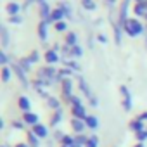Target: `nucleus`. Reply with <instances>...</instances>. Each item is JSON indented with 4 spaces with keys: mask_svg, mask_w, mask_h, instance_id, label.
<instances>
[{
    "mask_svg": "<svg viewBox=\"0 0 147 147\" xmlns=\"http://www.w3.org/2000/svg\"><path fill=\"white\" fill-rule=\"evenodd\" d=\"M123 31L128 36H138L145 31V26L138 21V19H128V23L123 26Z\"/></svg>",
    "mask_w": 147,
    "mask_h": 147,
    "instance_id": "f257e3e1",
    "label": "nucleus"
},
{
    "mask_svg": "<svg viewBox=\"0 0 147 147\" xmlns=\"http://www.w3.org/2000/svg\"><path fill=\"white\" fill-rule=\"evenodd\" d=\"M109 21H111L113 31H114V43L121 45V42H123V28H121V24L118 21V16H114V9L109 11Z\"/></svg>",
    "mask_w": 147,
    "mask_h": 147,
    "instance_id": "f03ea898",
    "label": "nucleus"
},
{
    "mask_svg": "<svg viewBox=\"0 0 147 147\" xmlns=\"http://www.w3.org/2000/svg\"><path fill=\"white\" fill-rule=\"evenodd\" d=\"M11 67H12V73L16 75V78L19 80V83L23 85V88H30L31 83H30V80H28V73L19 66V62H12Z\"/></svg>",
    "mask_w": 147,
    "mask_h": 147,
    "instance_id": "7ed1b4c3",
    "label": "nucleus"
},
{
    "mask_svg": "<svg viewBox=\"0 0 147 147\" xmlns=\"http://www.w3.org/2000/svg\"><path fill=\"white\" fill-rule=\"evenodd\" d=\"M130 4L131 0H121L119 4V11H118V21L121 24V28L128 23V12H130Z\"/></svg>",
    "mask_w": 147,
    "mask_h": 147,
    "instance_id": "20e7f679",
    "label": "nucleus"
},
{
    "mask_svg": "<svg viewBox=\"0 0 147 147\" xmlns=\"http://www.w3.org/2000/svg\"><path fill=\"white\" fill-rule=\"evenodd\" d=\"M119 94H121V97H123V102H121L123 109H125L126 113H130L131 107H133V102H131V94H130L128 87H126V85H121V87H119Z\"/></svg>",
    "mask_w": 147,
    "mask_h": 147,
    "instance_id": "39448f33",
    "label": "nucleus"
},
{
    "mask_svg": "<svg viewBox=\"0 0 147 147\" xmlns=\"http://www.w3.org/2000/svg\"><path fill=\"white\" fill-rule=\"evenodd\" d=\"M61 90H62V97L66 102H69V99L73 97V82L71 78H64L61 83Z\"/></svg>",
    "mask_w": 147,
    "mask_h": 147,
    "instance_id": "423d86ee",
    "label": "nucleus"
},
{
    "mask_svg": "<svg viewBox=\"0 0 147 147\" xmlns=\"http://www.w3.org/2000/svg\"><path fill=\"white\" fill-rule=\"evenodd\" d=\"M78 87H80V92L90 100L92 97H94V92H92V88H90V85L87 83V80L82 76V75H78Z\"/></svg>",
    "mask_w": 147,
    "mask_h": 147,
    "instance_id": "0eeeda50",
    "label": "nucleus"
},
{
    "mask_svg": "<svg viewBox=\"0 0 147 147\" xmlns=\"http://www.w3.org/2000/svg\"><path fill=\"white\" fill-rule=\"evenodd\" d=\"M43 57H45V62H47L49 66H54V64H57L59 61H62V57L59 55V52H55L54 49H49Z\"/></svg>",
    "mask_w": 147,
    "mask_h": 147,
    "instance_id": "6e6552de",
    "label": "nucleus"
},
{
    "mask_svg": "<svg viewBox=\"0 0 147 147\" xmlns=\"http://www.w3.org/2000/svg\"><path fill=\"white\" fill-rule=\"evenodd\" d=\"M24 123H26V126H35V125H38L40 123V118H38V114L36 113H31V111H28V113H23V118H21Z\"/></svg>",
    "mask_w": 147,
    "mask_h": 147,
    "instance_id": "1a4fd4ad",
    "label": "nucleus"
},
{
    "mask_svg": "<svg viewBox=\"0 0 147 147\" xmlns=\"http://www.w3.org/2000/svg\"><path fill=\"white\" fill-rule=\"evenodd\" d=\"M49 24H50V23L42 21V19H40V23H38V38H40L42 43H45L47 38H49Z\"/></svg>",
    "mask_w": 147,
    "mask_h": 147,
    "instance_id": "9d476101",
    "label": "nucleus"
},
{
    "mask_svg": "<svg viewBox=\"0 0 147 147\" xmlns=\"http://www.w3.org/2000/svg\"><path fill=\"white\" fill-rule=\"evenodd\" d=\"M71 116L85 121V119H87V116H88V114H87V107H85L83 104H82V106H73V107H71Z\"/></svg>",
    "mask_w": 147,
    "mask_h": 147,
    "instance_id": "9b49d317",
    "label": "nucleus"
},
{
    "mask_svg": "<svg viewBox=\"0 0 147 147\" xmlns=\"http://www.w3.org/2000/svg\"><path fill=\"white\" fill-rule=\"evenodd\" d=\"M31 131L38 137V138H47L49 137V126L47 125H43V123H38V125H35L33 128H31Z\"/></svg>",
    "mask_w": 147,
    "mask_h": 147,
    "instance_id": "f8f14e48",
    "label": "nucleus"
},
{
    "mask_svg": "<svg viewBox=\"0 0 147 147\" xmlns=\"http://www.w3.org/2000/svg\"><path fill=\"white\" fill-rule=\"evenodd\" d=\"M71 128L75 130L76 135H78V133H83L85 130H88L87 125H85V121H83V119H78V118H71Z\"/></svg>",
    "mask_w": 147,
    "mask_h": 147,
    "instance_id": "ddd939ff",
    "label": "nucleus"
},
{
    "mask_svg": "<svg viewBox=\"0 0 147 147\" xmlns=\"http://www.w3.org/2000/svg\"><path fill=\"white\" fill-rule=\"evenodd\" d=\"M133 14L137 16V19L138 18H145V14H147V2H145V0H144V2H137L133 5Z\"/></svg>",
    "mask_w": 147,
    "mask_h": 147,
    "instance_id": "4468645a",
    "label": "nucleus"
},
{
    "mask_svg": "<svg viewBox=\"0 0 147 147\" xmlns=\"http://www.w3.org/2000/svg\"><path fill=\"white\" fill-rule=\"evenodd\" d=\"M50 16H52V9H50V5H49L47 2L40 4V19L50 23Z\"/></svg>",
    "mask_w": 147,
    "mask_h": 147,
    "instance_id": "2eb2a0df",
    "label": "nucleus"
},
{
    "mask_svg": "<svg viewBox=\"0 0 147 147\" xmlns=\"http://www.w3.org/2000/svg\"><path fill=\"white\" fill-rule=\"evenodd\" d=\"M0 42H2V47L4 49H7L9 43H11V35H9V30H7L5 24L0 26Z\"/></svg>",
    "mask_w": 147,
    "mask_h": 147,
    "instance_id": "dca6fc26",
    "label": "nucleus"
},
{
    "mask_svg": "<svg viewBox=\"0 0 147 147\" xmlns=\"http://www.w3.org/2000/svg\"><path fill=\"white\" fill-rule=\"evenodd\" d=\"M128 128L133 131V133H138V131H142V130H145L147 126H145V123L144 121H140L138 118H133L130 123H128Z\"/></svg>",
    "mask_w": 147,
    "mask_h": 147,
    "instance_id": "f3484780",
    "label": "nucleus"
},
{
    "mask_svg": "<svg viewBox=\"0 0 147 147\" xmlns=\"http://www.w3.org/2000/svg\"><path fill=\"white\" fill-rule=\"evenodd\" d=\"M18 107H19L23 113H28V111H31V100H30L26 95H21V97L18 99Z\"/></svg>",
    "mask_w": 147,
    "mask_h": 147,
    "instance_id": "a211bd4d",
    "label": "nucleus"
},
{
    "mask_svg": "<svg viewBox=\"0 0 147 147\" xmlns=\"http://www.w3.org/2000/svg\"><path fill=\"white\" fill-rule=\"evenodd\" d=\"M5 11L9 12V16H19V12L23 11V7L18 2H9L7 7H5Z\"/></svg>",
    "mask_w": 147,
    "mask_h": 147,
    "instance_id": "6ab92c4d",
    "label": "nucleus"
},
{
    "mask_svg": "<svg viewBox=\"0 0 147 147\" xmlns=\"http://www.w3.org/2000/svg\"><path fill=\"white\" fill-rule=\"evenodd\" d=\"M59 21H64V12H62V9L61 7H55V9H52V16H50V23H59Z\"/></svg>",
    "mask_w": 147,
    "mask_h": 147,
    "instance_id": "aec40b11",
    "label": "nucleus"
},
{
    "mask_svg": "<svg viewBox=\"0 0 147 147\" xmlns=\"http://www.w3.org/2000/svg\"><path fill=\"white\" fill-rule=\"evenodd\" d=\"M85 125H87L88 130H99V119H97V116L88 114L87 119H85Z\"/></svg>",
    "mask_w": 147,
    "mask_h": 147,
    "instance_id": "412c9836",
    "label": "nucleus"
},
{
    "mask_svg": "<svg viewBox=\"0 0 147 147\" xmlns=\"http://www.w3.org/2000/svg\"><path fill=\"white\" fill-rule=\"evenodd\" d=\"M61 121H62V109H57V111H54V114H52V118H50V123H49V125H50L52 128H55Z\"/></svg>",
    "mask_w": 147,
    "mask_h": 147,
    "instance_id": "4be33fe9",
    "label": "nucleus"
},
{
    "mask_svg": "<svg viewBox=\"0 0 147 147\" xmlns=\"http://www.w3.org/2000/svg\"><path fill=\"white\" fill-rule=\"evenodd\" d=\"M2 82L4 83H9L11 82V78H12V67L11 66H2Z\"/></svg>",
    "mask_w": 147,
    "mask_h": 147,
    "instance_id": "5701e85b",
    "label": "nucleus"
},
{
    "mask_svg": "<svg viewBox=\"0 0 147 147\" xmlns=\"http://www.w3.org/2000/svg\"><path fill=\"white\" fill-rule=\"evenodd\" d=\"M40 142H42V138H38V137L30 130V131H28V142H26V144H28L30 147H40Z\"/></svg>",
    "mask_w": 147,
    "mask_h": 147,
    "instance_id": "b1692460",
    "label": "nucleus"
},
{
    "mask_svg": "<svg viewBox=\"0 0 147 147\" xmlns=\"http://www.w3.org/2000/svg\"><path fill=\"white\" fill-rule=\"evenodd\" d=\"M59 7L62 9V12H64V18H73V5L69 4V2H61L59 4Z\"/></svg>",
    "mask_w": 147,
    "mask_h": 147,
    "instance_id": "393cba45",
    "label": "nucleus"
},
{
    "mask_svg": "<svg viewBox=\"0 0 147 147\" xmlns=\"http://www.w3.org/2000/svg\"><path fill=\"white\" fill-rule=\"evenodd\" d=\"M66 45H69V47L78 45V35H76L75 31H69V33L66 35Z\"/></svg>",
    "mask_w": 147,
    "mask_h": 147,
    "instance_id": "a878e982",
    "label": "nucleus"
},
{
    "mask_svg": "<svg viewBox=\"0 0 147 147\" xmlns=\"http://www.w3.org/2000/svg\"><path fill=\"white\" fill-rule=\"evenodd\" d=\"M64 62V66L66 67H69V69H73L75 73H80L82 71V66L78 64V61H73V59H67V61H62Z\"/></svg>",
    "mask_w": 147,
    "mask_h": 147,
    "instance_id": "bb28decb",
    "label": "nucleus"
},
{
    "mask_svg": "<svg viewBox=\"0 0 147 147\" xmlns=\"http://www.w3.org/2000/svg\"><path fill=\"white\" fill-rule=\"evenodd\" d=\"M47 106H49L50 109H54V111H57V109H61V100H59L57 97H54V95H50V97L47 99Z\"/></svg>",
    "mask_w": 147,
    "mask_h": 147,
    "instance_id": "cd10ccee",
    "label": "nucleus"
},
{
    "mask_svg": "<svg viewBox=\"0 0 147 147\" xmlns=\"http://www.w3.org/2000/svg\"><path fill=\"white\" fill-rule=\"evenodd\" d=\"M82 7L85 9V11H95L97 9V4L94 2V0H82Z\"/></svg>",
    "mask_w": 147,
    "mask_h": 147,
    "instance_id": "c85d7f7f",
    "label": "nucleus"
},
{
    "mask_svg": "<svg viewBox=\"0 0 147 147\" xmlns=\"http://www.w3.org/2000/svg\"><path fill=\"white\" fill-rule=\"evenodd\" d=\"M18 62H19V66H21L26 73H30V71H31V61H30L28 57H23V59H19Z\"/></svg>",
    "mask_w": 147,
    "mask_h": 147,
    "instance_id": "c756f323",
    "label": "nucleus"
},
{
    "mask_svg": "<svg viewBox=\"0 0 147 147\" xmlns=\"http://www.w3.org/2000/svg\"><path fill=\"white\" fill-rule=\"evenodd\" d=\"M73 73H75L73 69H69V67H66V66H64V67H61V69H59V76H61L62 80H64V78H71V76H73Z\"/></svg>",
    "mask_w": 147,
    "mask_h": 147,
    "instance_id": "7c9ffc66",
    "label": "nucleus"
},
{
    "mask_svg": "<svg viewBox=\"0 0 147 147\" xmlns=\"http://www.w3.org/2000/svg\"><path fill=\"white\" fill-rule=\"evenodd\" d=\"M75 140H76V144H78L80 147H85V145H87V142H88V137H87V135H83V133H78V135L75 137Z\"/></svg>",
    "mask_w": 147,
    "mask_h": 147,
    "instance_id": "2f4dec72",
    "label": "nucleus"
},
{
    "mask_svg": "<svg viewBox=\"0 0 147 147\" xmlns=\"http://www.w3.org/2000/svg\"><path fill=\"white\" fill-rule=\"evenodd\" d=\"M99 144H100L99 137H97V135H90V137H88V142H87L85 147H99Z\"/></svg>",
    "mask_w": 147,
    "mask_h": 147,
    "instance_id": "473e14b6",
    "label": "nucleus"
},
{
    "mask_svg": "<svg viewBox=\"0 0 147 147\" xmlns=\"http://www.w3.org/2000/svg\"><path fill=\"white\" fill-rule=\"evenodd\" d=\"M71 55L73 57H82L83 55V47H80V45H75V47H71Z\"/></svg>",
    "mask_w": 147,
    "mask_h": 147,
    "instance_id": "72a5a7b5",
    "label": "nucleus"
},
{
    "mask_svg": "<svg viewBox=\"0 0 147 147\" xmlns=\"http://www.w3.org/2000/svg\"><path fill=\"white\" fill-rule=\"evenodd\" d=\"M54 28H55V31L64 33V31H67V23H66V21H59V23L54 24Z\"/></svg>",
    "mask_w": 147,
    "mask_h": 147,
    "instance_id": "f704fd0d",
    "label": "nucleus"
},
{
    "mask_svg": "<svg viewBox=\"0 0 147 147\" xmlns=\"http://www.w3.org/2000/svg\"><path fill=\"white\" fill-rule=\"evenodd\" d=\"M64 137H66V133H62L61 130H54V133H52V140H54V142H59V144L62 142Z\"/></svg>",
    "mask_w": 147,
    "mask_h": 147,
    "instance_id": "c9c22d12",
    "label": "nucleus"
},
{
    "mask_svg": "<svg viewBox=\"0 0 147 147\" xmlns=\"http://www.w3.org/2000/svg\"><path fill=\"white\" fill-rule=\"evenodd\" d=\"M135 138H137V142H145L147 140V128L145 130H142V131H138V133H135Z\"/></svg>",
    "mask_w": 147,
    "mask_h": 147,
    "instance_id": "e433bc0d",
    "label": "nucleus"
},
{
    "mask_svg": "<svg viewBox=\"0 0 147 147\" xmlns=\"http://www.w3.org/2000/svg\"><path fill=\"white\" fill-rule=\"evenodd\" d=\"M67 104H69L71 107H73V106H82V104H83V100H82L78 95H73V97L69 99V102H67Z\"/></svg>",
    "mask_w": 147,
    "mask_h": 147,
    "instance_id": "4c0bfd02",
    "label": "nucleus"
},
{
    "mask_svg": "<svg viewBox=\"0 0 147 147\" xmlns=\"http://www.w3.org/2000/svg\"><path fill=\"white\" fill-rule=\"evenodd\" d=\"M24 126H26V123H24L23 119H12V128H16V130H24Z\"/></svg>",
    "mask_w": 147,
    "mask_h": 147,
    "instance_id": "58836bf2",
    "label": "nucleus"
},
{
    "mask_svg": "<svg viewBox=\"0 0 147 147\" xmlns=\"http://www.w3.org/2000/svg\"><path fill=\"white\" fill-rule=\"evenodd\" d=\"M28 59L31 61V64H36V62L40 61V54H38V50H33V52L28 55Z\"/></svg>",
    "mask_w": 147,
    "mask_h": 147,
    "instance_id": "ea45409f",
    "label": "nucleus"
},
{
    "mask_svg": "<svg viewBox=\"0 0 147 147\" xmlns=\"http://www.w3.org/2000/svg\"><path fill=\"white\" fill-rule=\"evenodd\" d=\"M0 64H2V66L9 64V55L5 54V50H0Z\"/></svg>",
    "mask_w": 147,
    "mask_h": 147,
    "instance_id": "a19ab883",
    "label": "nucleus"
},
{
    "mask_svg": "<svg viewBox=\"0 0 147 147\" xmlns=\"http://www.w3.org/2000/svg\"><path fill=\"white\" fill-rule=\"evenodd\" d=\"M9 23L11 24H21L23 23V18L21 16H9Z\"/></svg>",
    "mask_w": 147,
    "mask_h": 147,
    "instance_id": "79ce46f5",
    "label": "nucleus"
},
{
    "mask_svg": "<svg viewBox=\"0 0 147 147\" xmlns=\"http://www.w3.org/2000/svg\"><path fill=\"white\" fill-rule=\"evenodd\" d=\"M97 42H100V43H107V42H109V38H107L104 33H99V35H97Z\"/></svg>",
    "mask_w": 147,
    "mask_h": 147,
    "instance_id": "37998d69",
    "label": "nucleus"
},
{
    "mask_svg": "<svg viewBox=\"0 0 147 147\" xmlns=\"http://www.w3.org/2000/svg\"><path fill=\"white\" fill-rule=\"evenodd\" d=\"M36 94H38V95H40V97H43V99H45V100H47V99H49V97H50V95H49V94H47V92H45V88H40V90H36Z\"/></svg>",
    "mask_w": 147,
    "mask_h": 147,
    "instance_id": "c03bdc74",
    "label": "nucleus"
},
{
    "mask_svg": "<svg viewBox=\"0 0 147 147\" xmlns=\"http://www.w3.org/2000/svg\"><path fill=\"white\" fill-rule=\"evenodd\" d=\"M104 4L113 11V9H114V5H116V0H104Z\"/></svg>",
    "mask_w": 147,
    "mask_h": 147,
    "instance_id": "a18cd8bd",
    "label": "nucleus"
},
{
    "mask_svg": "<svg viewBox=\"0 0 147 147\" xmlns=\"http://www.w3.org/2000/svg\"><path fill=\"white\" fill-rule=\"evenodd\" d=\"M88 102H90V106H92V107H97V106H99V99H97L95 95H94V97H92Z\"/></svg>",
    "mask_w": 147,
    "mask_h": 147,
    "instance_id": "49530a36",
    "label": "nucleus"
},
{
    "mask_svg": "<svg viewBox=\"0 0 147 147\" xmlns=\"http://www.w3.org/2000/svg\"><path fill=\"white\" fill-rule=\"evenodd\" d=\"M137 118H138L140 121H144V123H145V121H147V111H145V113H140Z\"/></svg>",
    "mask_w": 147,
    "mask_h": 147,
    "instance_id": "de8ad7c7",
    "label": "nucleus"
},
{
    "mask_svg": "<svg viewBox=\"0 0 147 147\" xmlns=\"http://www.w3.org/2000/svg\"><path fill=\"white\" fill-rule=\"evenodd\" d=\"M52 49H54L55 52H61V49H62V47H61L59 43H54V45H52Z\"/></svg>",
    "mask_w": 147,
    "mask_h": 147,
    "instance_id": "09e8293b",
    "label": "nucleus"
},
{
    "mask_svg": "<svg viewBox=\"0 0 147 147\" xmlns=\"http://www.w3.org/2000/svg\"><path fill=\"white\" fill-rule=\"evenodd\" d=\"M5 128V121L4 119H0V130H4Z\"/></svg>",
    "mask_w": 147,
    "mask_h": 147,
    "instance_id": "8fccbe9b",
    "label": "nucleus"
},
{
    "mask_svg": "<svg viewBox=\"0 0 147 147\" xmlns=\"http://www.w3.org/2000/svg\"><path fill=\"white\" fill-rule=\"evenodd\" d=\"M16 147H30L28 144H24V142H21V144H16Z\"/></svg>",
    "mask_w": 147,
    "mask_h": 147,
    "instance_id": "3c124183",
    "label": "nucleus"
},
{
    "mask_svg": "<svg viewBox=\"0 0 147 147\" xmlns=\"http://www.w3.org/2000/svg\"><path fill=\"white\" fill-rule=\"evenodd\" d=\"M133 147H145V145H144V144H142V142H137V144H135V145H133Z\"/></svg>",
    "mask_w": 147,
    "mask_h": 147,
    "instance_id": "603ef678",
    "label": "nucleus"
},
{
    "mask_svg": "<svg viewBox=\"0 0 147 147\" xmlns=\"http://www.w3.org/2000/svg\"><path fill=\"white\" fill-rule=\"evenodd\" d=\"M36 2H38V4H43V2H47V0H36Z\"/></svg>",
    "mask_w": 147,
    "mask_h": 147,
    "instance_id": "864d4df0",
    "label": "nucleus"
},
{
    "mask_svg": "<svg viewBox=\"0 0 147 147\" xmlns=\"http://www.w3.org/2000/svg\"><path fill=\"white\" fill-rule=\"evenodd\" d=\"M137 2H144V0H135V4H137Z\"/></svg>",
    "mask_w": 147,
    "mask_h": 147,
    "instance_id": "5fc2aeb1",
    "label": "nucleus"
},
{
    "mask_svg": "<svg viewBox=\"0 0 147 147\" xmlns=\"http://www.w3.org/2000/svg\"><path fill=\"white\" fill-rule=\"evenodd\" d=\"M145 47H147V36H145Z\"/></svg>",
    "mask_w": 147,
    "mask_h": 147,
    "instance_id": "6e6d98bb",
    "label": "nucleus"
},
{
    "mask_svg": "<svg viewBox=\"0 0 147 147\" xmlns=\"http://www.w3.org/2000/svg\"><path fill=\"white\" fill-rule=\"evenodd\" d=\"M2 147H9V145H2Z\"/></svg>",
    "mask_w": 147,
    "mask_h": 147,
    "instance_id": "4d7b16f0",
    "label": "nucleus"
},
{
    "mask_svg": "<svg viewBox=\"0 0 147 147\" xmlns=\"http://www.w3.org/2000/svg\"><path fill=\"white\" fill-rule=\"evenodd\" d=\"M145 21H147V14H145Z\"/></svg>",
    "mask_w": 147,
    "mask_h": 147,
    "instance_id": "13d9d810",
    "label": "nucleus"
},
{
    "mask_svg": "<svg viewBox=\"0 0 147 147\" xmlns=\"http://www.w3.org/2000/svg\"><path fill=\"white\" fill-rule=\"evenodd\" d=\"M145 31H147V26H145Z\"/></svg>",
    "mask_w": 147,
    "mask_h": 147,
    "instance_id": "bf43d9fd",
    "label": "nucleus"
},
{
    "mask_svg": "<svg viewBox=\"0 0 147 147\" xmlns=\"http://www.w3.org/2000/svg\"><path fill=\"white\" fill-rule=\"evenodd\" d=\"M61 147H64V145H61Z\"/></svg>",
    "mask_w": 147,
    "mask_h": 147,
    "instance_id": "052dcab7",
    "label": "nucleus"
}]
</instances>
